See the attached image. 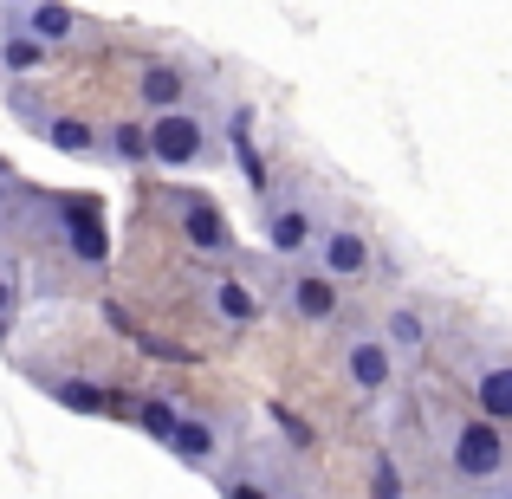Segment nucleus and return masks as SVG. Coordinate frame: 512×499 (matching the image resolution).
Returning <instances> with one entry per match:
<instances>
[{"label": "nucleus", "instance_id": "nucleus-1", "mask_svg": "<svg viewBox=\"0 0 512 499\" xmlns=\"http://www.w3.org/2000/svg\"><path fill=\"white\" fill-rule=\"evenodd\" d=\"M143 137H150V169L188 175V169H214L221 163V137L201 111H163V117H143Z\"/></svg>", "mask_w": 512, "mask_h": 499}, {"label": "nucleus", "instance_id": "nucleus-2", "mask_svg": "<svg viewBox=\"0 0 512 499\" xmlns=\"http://www.w3.org/2000/svg\"><path fill=\"white\" fill-rule=\"evenodd\" d=\"M305 260L318 266V273L331 279V286H363V279L376 273V240L363 234L350 214H331V221H318V240H312V253Z\"/></svg>", "mask_w": 512, "mask_h": 499}, {"label": "nucleus", "instance_id": "nucleus-3", "mask_svg": "<svg viewBox=\"0 0 512 499\" xmlns=\"http://www.w3.org/2000/svg\"><path fill=\"white\" fill-rule=\"evenodd\" d=\"M318 201L312 195H266V208H260V240H266V253H273L279 266H292V260H305L312 253V240H318Z\"/></svg>", "mask_w": 512, "mask_h": 499}, {"label": "nucleus", "instance_id": "nucleus-4", "mask_svg": "<svg viewBox=\"0 0 512 499\" xmlns=\"http://www.w3.org/2000/svg\"><path fill=\"white\" fill-rule=\"evenodd\" d=\"M448 467L454 480H467V487H487V480L506 474V428L487 422V415H467V422L448 428Z\"/></svg>", "mask_w": 512, "mask_h": 499}, {"label": "nucleus", "instance_id": "nucleus-5", "mask_svg": "<svg viewBox=\"0 0 512 499\" xmlns=\"http://www.w3.org/2000/svg\"><path fill=\"white\" fill-rule=\"evenodd\" d=\"M175 234L188 240L195 260H234V227L214 208V195H201V188H182V195H175Z\"/></svg>", "mask_w": 512, "mask_h": 499}, {"label": "nucleus", "instance_id": "nucleus-6", "mask_svg": "<svg viewBox=\"0 0 512 499\" xmlns=\"http://www.w3.org/2000/svg\"><path fill=\"white\" fill-rule=\"evenodd\" d=\"M0 13H7V33L39 39L46 52L85 39V20H78V7H65V0H0Z\"/></svg>", "mask_w": 512, "mask_h": 499}, {"label": "nucleus", "instance_id": "nucleus-7", "mask_svg": "<svg viewBox=\"0 0 512 499\" xmlns=\"http://www.w3.org/2000/svg\"><path fill=\"white\" fill-rule=\"evenodd\" d=\"M59 234H65V253L91 273L111 266V227H104V208L91 195H65L59 201Z\"/></svg>", "mask_w": 512, "mask_h": 499}, {"label": "nucleus", "instance_id": "nucleus-8", "mask_svg": "<svg viewBox=\"0 0 512 499\" xmlns=\"http://www.w3.org/2000/svg\"><path fill=\"white\" fill-rule=\"evenodd\" d=\"M279 305H286L299 325H331V318H338V305H344V292L331 286L312 260H292L286 273H279Z\"/></svg>", "mask_w": 512, "mask_h": 499}, {"label": "nucleus", "instance_id": "nucleus-9", "mask_svg": "<svg viewBox=\"0 0 512 499\" xmlns=\"http://www.w3.org/2000/svg\"><path fill=\"white\" fill-rule=\"evenodd\" d=\"M201 305H208V318L221 331H253L266 318V292L253 286L247 273H214L208 286H201Z\"/></svg>", "mask_w": 512, "mask_h": 499}, {"label": "nucleus", "instance_id": "nucleus-10", "mask_svg": "<svg viewBox=\"0 0 512 499\" xmlns=\"http://www.w3.org/2000/svg\"><path fill=\"white\" fill-rule=\"evenodd\" d=\"M130 91H137L143 117H163V111H182V104L195 98V72H188L182 59H143L137 78H130Z\"/></svg>", "mask_w": 512, "mask_h": 499}, {"label": "nucleus", "instance_id": "nucleus-11", "mask_svg": "<svg viewBox=\"0 0 512 499\" xmlns=\"http://www.w3.org/2000/svg\"><path fill=\"white\" fill-rule=\"evenodd\" d=\"M344 383H350V396H363V402H376L389 383H396V357L383 350L376 331H350L344 337Z\"/></svg>", "mask_w": 512, "mask_h": 499}, {"label": "nucleus", "instance_id": "nucleus-12", "mask_svg": "<svg viewBox=\"0 0 512 499\" xmlns=\"http://www.w3.org/2000/svg\"><path fill=\"white\" fill-rule=\"evenodd\" d=\"M214 137L227 143V156L240 163V175H247V188H253V195H273V169H266V156H260L253 104H227V117H221V130H214Z\"/></svg>", "mask_w": 512, "mask_h": 499}, {"label": "nucleus", "instance_id": "nucleus-13", "mask_svg": "<svg viewBox=\"0 0 512 499\" xmlns=\"http://www.w3.org/2000/svg\"><path fill=\"white\" fill-rule=\"evenodd\" d=\"M376 337H383V350L396 357V370H409V363L428 357V344H435V325H428V312L415 299H396L383 312V325H376Z\"/></svg>", "mask_w": 512, "mask_h": 499}, {"label": "nucleus", "instance_id": "nucleus-14", "mask_svg": "<svg viewBox=\"0 0 512 499\" xmlns=\"http://www.w3.org/2000/svg\"><path fill=\"white\" fill-rule=\"evenodd\" d=\"M163 448L175 454L182 467H195V474H208L214 461H221V428L208 422V415H188L182 409V422H175V435L163 441Z\"/></svg>", "mask_w": 512, "mask_h": 499}, {"label": "nucleus", "instance_id": "nucleus-15", "mask_svg": "<svg viewBox=\"0 0 512 499\" xmlns=\"http://www.w3.org/2000/svg\"><path fill=\"white\" fill-rule=\"evenodd\" d=\"M474 415L512 428V357H487L474 370Z\"/></svg>", "mask_w": 512, "mask_h": 499}, {"label": "nucleus", "instance_id": "nucleus-16", "mask_svg": "<svg viewBox=\"0 0 512 499\" xmlns=\"http://www.w3.org/2000/svg\"><path fill=\"white\" fill-rule=\"evenodd\" d=\"M39 137H46V150L72 156V163H98V156H104L98 124H85V117H46V124H39Z\"/></svg>", "mask_w": 512, "mask_h": 499}, {"label": "nucleus", "instance_id": "nucleus-17", "mask_svg": "<svg viewBox=\"0 0 512 499\" xmlns=\"http://www.w3.org/2000/svg\"><path fill=\"white\" fill-rule=\"evenodd\" d=\"M46 396L59 402V409H72V415H111L117 402H111V389L104 383H91V376H52L46 383Z\"/></svg>", "mask_w": 512, "mask_h": 499}, {"label": "nucleus", "instance_id": "nucleus-18", "mask_svg": "<svg viewBox=\"0 0 512 499\" xmlns=\"http://www.w3.org/2000/svg\"><path fill=\"white\" fill-rule=\"evenodd\" d=\"M104 156L124 169H150V137H143V117H124V124H98Z\"/></svg>", "mask_w": 512, "mask_h": 499}, {"label": "nucleus", "instance_id": "nucleus-19", "mask_svg": "<svg viewBox=\"0 0 512 499\" xmlns=\"http://www.w3.org/2000/svg\"><path fill=\"white\" fill-rule=\"evenodd\" d=\"M46 59H52V52L39 46V39L0 33V78H39V72H46Z\"/></svg>", "mask_w": 512, "mask_h": 499}, {"label": "nucleus", "instance_id": "nucleus-20", "mask_svg": "<svg viewBox=\"0 0 512 499\" xmlns=\"http://www.w3.org/2000/svg\"><path fill=\"white\" fill-rule=\"evenodd\" d=\"M175 422H182V409H175L169 396H143L137 402V428H143V441H156V448L175 435Z\"/></svg>", "mask_w": 512, "mask_h": 499}, {"label": "nucleus", "instance_id": "nucleus-21", "mask_svg": "<svg viewBox=\"0 0 512 499\" xmlns=\"http://www.w3.org/2000/svg\"><path fill=\"white\" fill-rule=\"evenodd\" d=\"M363 487H370V499H409V474L396 467V454H376Z\"/></svg>", "mask_w": 512, "mask_h": 499}, {"label": "nucleus", "instance_id": "nucleus-22", "mask_svg": "<svg viewBox=\"0 0 512 499\" xmlns=\"http://www.w3.org/2000/svg\"><path fill=\"white\" fill-rule=\"evenodd\" d=\"M266 415H273V422H279V428H286V441H292V448H299V454H305V448H312V422H305V415H292V409H286V402H273V409H266Z\"/></svg>", "mask_w": 512, "mask_h": 499}, {"label": "nucleus", "instance_id": "nucleus-23", "mask_svg": "<svg viewBox=\"0 0 512 499\" xmlns=\"http://www.w3.org/2000/svg\"><path fill=\"white\" fill-rule=\"evenodd\" d=\"M130 344L150 350V357H163V363H188V357H195L188 344H163V337H150V331H130Z\"/></svg>", "mask_w": 512, "mask_h": 499}, {"label": "nucleus", "instance_id": "nucleus-24", "mask_svg": "<svg viewBox=\"0 0 512 499\" xmlns=\"http://www.w3.org/2000/svg\"><path fill=\"white\" fill-rule=\"evenodd\" d=\"M13 312H20V279L0 266V344H7V325H13Z\"/></svg>", "mask_w": 512, "mask_h": 499}, {"label": "nucleus", "instance_id": "nucleus-25", "mask_svg": "<svg viewBox=\"0 0 512 499\" xmlns=\"http://www.w3.org/2000/svg\"><path fill=\"white\" fill-rule=\"evenodd\" d=\"M20 195H26V182L13 175V163H7V156H0V221H7V214L20 208Z\"/></svg>", "mask_w": 512, "mask_h": 499}, {"label": "nucleus", "instance_id": "nucleus-26", "mask_svg": "<svg viewBox=\"0 0 512 499\" xmlns=\"http://www.w3.org/2000/svg\"><path fill=\"white\" fill-rule=\"evenodd\" d=\"M221 499H273V487L253 474H234V480H221Z\"/></svg>", "mask_w": 512, "mask_h": 499}, {"label": "nucleus", "instance_id": "nucleus-27", "mask_svg": "<svg viewBox=\"0 0 512 499\" xmlns=\"http://www.w3.org/2000/svg\"><path fill=\"white\" fill-rule=\"evenodd\" d=\"M0 33H7V13H0Z\"/></svg>", "mask_w": 512, "mask_h": 499}]
</instances>
